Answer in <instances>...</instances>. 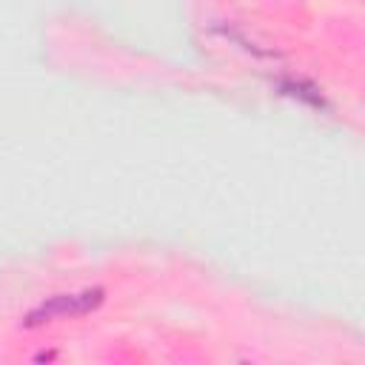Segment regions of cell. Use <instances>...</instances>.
<instances>
[{"label":"cell","mask_w":365,"mask_h":365,"mask_svg":"<svg viewBox=\"0 0 365 365\" xmlns=\"http://www.w3.org/2000/svg\"><path fill=\"white\" fill-rule=\"evenodd\" d=\"M103 302V288H83L74 294H54L48 299H43L37 308H31L23 319V328H37L54 319H66V317H83L88 311H94Z\"/></svg>","instance_id":"6da1fadb"}]
</instances>
